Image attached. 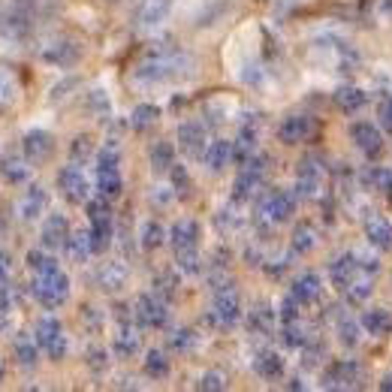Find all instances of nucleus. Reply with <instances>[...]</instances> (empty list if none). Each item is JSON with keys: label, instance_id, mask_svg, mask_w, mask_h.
<instances>
[{"label": "nucleus", "instance_id": "obj_25", "mask_svg": "<svg viewBox=\"0 0 392 392\" xmlns=\"http://www.w3.org/2000/svg\"><path fill=\"white\" fill-rule=\"evenodd\" d=\"M112 353L118 356V360H130V356H136L139 353V335H136V329L130 326H121L118 329V335L112 338Z\"/></svg>", "mask_w": 392, "mask_h": 392}, {"label": "nucleus", "instance_id": "obj_3", "mask_svg": "<svg viewBox=\"0 0 392 392\" xmlns=\"http://www.w3.org/2000/svg\"><path fill=\"white\" fill-rule=\"evenodd\" d=\"M266 163H268L266 154H254L251 160L242 163V170H239V175H235V182H232V203H244V199H251L254 190L263 184Z\"/></svg>", "mask_w": 392, "mask_h": 392}, {"label": "nucleus", "instance_id": "obj_42", "mask_svg": "<svg viewBox=\"0 0 392 392\" xmlns=\"http://www.w3.org/2000/svg\"><path fill=\"white\" fill-rule=\"evenodd\" d=\"M145 374L154 377V380H163L170 374V360H166V353L148 350V356H145Z\"/></svg>", "mask_w": 392, "mask_h": 392}, {"label": "nucleus", "instance_id": "obj_48", "mask_svg": "<svg viewBox=\"0 0 392 392\" xmlns=\"http://www.w3.org/2000/svg\"><path fill=\"white\" fill-rule=\"evenodd\" d=\"M284 341L290 347H305L311 338L305 335V329H302V323L296 320V323H284Z\"/></svg>", "mask_w": 392, "mask_h": 392}, {"label": "nucleus", "instance_id": "obj_59", "mask_svg": "<svg viewBox=\"0 0 392 392\" xmlns=\"http://www.w3.org/2000/svg\"><path fill=\"white\" fill-rule=\"evenodd\" d=\"M154 190H157V194H151V203L154 206H170L172 203V196H175V194H170L172 187H154Z\"/></svg>", "mask_w": 392, "mask_h": 392}, {"label": "nucleus", "instance_id": "obj_5", "mask_svg": "<svg viewBox=\"0 0 392 392\" xmlns=\"http://www.w3.org/2000/svg\"><path fill=\"white\" fill-rule=\"evenodd\" d=\"M362 380H365V372L356 360H338L323 372V386L326 389H353V386H362Z\"/></svg>", "mask_w": 392, "mask_h": 392}, {"label": "nucleus", "instance_id": "obj_22", "mask_svg": "<svg viewBox=\"0 0 392 392\" xmlns=\"http://www.w3.org/2000/svg\"><path fill=\"white\" fill-rule=\"evenodd\" d=\"M97 287L106 293H118L127 287V266L124 263H103L97 268Z\"/></svg>", "mask_w": 392, "mask_h": 392}, {"label": "nucleus", "instance_id": "obj_6", "mask_svg": "<svg viewBox=\"0 0 392 392\" xmlns=\"http://www.w3.org/2000/svg\"><path fill=\"white\" fill-rule=\"evenodd\" d=\"M33 338H37V344L52 356V360H64L66 356V335L54 317H40L37 326H33Z\"/></svg>", "mask_w": 392, "mask_h": 392}, {"label": "nucleus", "instance_id": "obj_26", "mask_svg": "<svg viewBox=\"0 0 392 392\" xmlns=\"http://www.w3.org/2000/svg\"><path fill=\"white\" fill-rule=\"evenodd\" d=\"M254 154H256V127L244 124L239 130V136H235V142H232V160L244 163V160H251Z\"/></svg>", "mask_w": 392, "mask_h": 392}, {"label": "nucleus", "instance_id": "obj_20", "mask_svg": "<svg viewBox=\"0 0 392 392\" xmlns=\"http://www.w3.org/2000/svg\"><path fill=\"white\" fill-rule=\"evenodd\" d=\"M360 272H362V268H360V256H356V254H341L338 260L329 266V281L338 290H344Z\"/></svg>", "mask_w": 392, "mask_h": 392}, {"label": "nucleus", "instance_id": "obj_49", "mask_svg": "<svg viewBox=\"0 0 392 392\" xmlns=\"http://www.w3.org/2000/svg\"><path fill=\"white\" fill-rule=\"evenodd\" d=\"M172 190L178 196H187L190 194V175H187V170L184 166H178V163H172Z\"/></svg>", "mask_w": 392, "mask_h": 392}, {"label": "nucleus", "instance_id": "obj_43", "mask_svg": "<svg viewBox=\"0 0 392 392\" xmlns=\"http://www.w3.org/2000/svg\"><path fill=\"white\" fill-rule=\"evenodd\" d=\"M360 332H362V323H356L353 317H341L338 320V338H341L344 347L360 344Z\"/></svg>", "mask_w": 392, "mask_h": 392}, {"label": "nucleus", "instance_id": "obj_57", "mask_svg": "<svg viewBox=\"0 0 392 392\" xmlns=\"http://www.w3.org/2000/svg\"><path fill=\"white\" fill-rule=\"evenodd\" d=\"M82 320H85V326L91 332H100V326H103V317H100L97 308H82Z\"/></svg>", "mask_w": 392, "mask_h": 392}, {"label": "nucleus", "instance_id": "obj_2", "mask_svg": "<svg viewBox=\"0 0 392 392\" xmlns=\"http://www.w3.org/2000/svg\"><path fill=\"white\" fill-rule=\"evenodd\" d=\"M30 293L42 308H58V305H64V302L70 299V278H66L61 268L40 272V275H33Z\"/></svg>", "mask_w": 392, "mask_h": 392}, {"label": "nucleus", "instance_id": "obj_23", "mask_svg": "<svg viewBox=\"0 0 392 392\" xmlns=\"http://www.w3.org/2000/svg\"><path fill=\"white\" fill-rule=\"evenodd\" d=\"M332 100H335V106H338L344 115H353V112H360L362 106H365V91L362 88H356V85H341L338 91L332 94Z\"/></svg>", "mask_w": 392, "mask_h": 392}, {"label": "nucleus", "instance_id": "obj_12", "mask_svg": "<svg viewBox=\"0 0 392 392\" xmlns=\"http://www.w3.org/2000/svg\"><path fill=\"white\" fill-rule=\"evenodd\" d=\"M320 182H323V166L317 157H305L299 163V175H296V194L299 196H314L320 190Z\"/></svg>", "mask_w": 392, "mask_h": 392}, {"label": "nucleus", "instance_id": "obj_4", "mask_svg": "<svg viewBox=\"0 0 392 392\" xmlns=\"http://www.w3.org/2000/svg\"><path fill=\"white\" fill-rule=\"evenodd\" d=\"M239 317H242V302H239V293L232 290V284L218 287L208 323L211 326H232V323H239Z\"/></svg>", "mask_w": 392, "mask_h": 392}, {"label": "nucleus", "instance_id": "obj_35", "mask_svg": "<svg viewBox=\"0 0 392 392\" xmlns=\"http://www.w3.org/2000/svg\"><path fill=\"white\" fill-rule=\"evenodd\" d=\"M275 317H278V311H272L268 305H256L251 311V317H248V326L251 332H260V335H268L275 326Z\"/></svg>", "mask_w": 392, "mask_h": 392}, {"label": "nucleus", "instance_id": "obj_38", "mask_svg": "<svg viewBox=\"0 0 392 392\" xmlns=\"http://www.w3.org/2000/svg\"><path fill=\"white\" fill-rule=\"evenodd\" d=\"M317 248V230L311 227V223H299L296 232H293V254H311Z\"/></svg>", "mask_w": 392, "mask_h": 392}, {"label": "nucleus", "instance_id": "obj_7", "mask_svg": "<svg viewBox=\"0 0 392 392\" xmlns=\"http://www.w3.org/2000/svg\"><path fill=\"white\" fill-rule=\"evenodd\" d=\"M296 211V196L290 190H272L260 203V220L266 223H284Z\"/></svg>", "mask_w": 392, "mask_h": 392}, {"label": "nucleus", "instance_id": "obj_45", "mask_svg": "<svg viewBox=\"0 0 392 392\" xmlns=\"http://www.w3.org/2000/svg\"><path fill=\"white\" fill-rule=\"evenodd\" d=\"M175 263H178V268H182L184 275H196L199 268H203V256H199L196 248H190V251H175Z\"/></svg>", "mask_w": 392, "mask_h": 392}, {"label": "nucleus", "instance_id": "obj_46", "mask_svg": "<svg viewBox=\"0 0 392 392\" xmlns=\"http://www.w3.org/2000/svg\"><path fill=\"white\" fill-rule=\"evenodd\" d=\"M154 293L163 296V299H172L178 293V278L172 272H160L154 278Z\"/></svg>", "mask_w": 392, "mask_h": 392}, {"label": "nucleus", "instance_id": "obj_14", "mask_svg": "<svg viewBox=\"0 0 392 392\" xmlns=\"http://www.w3.org/2000/svg\"><path fill=\"white\" fill-rule=\"evenodd\" d=\"M66 239H70V223H66L64 215H49L46 220H42L40 227V242L42 248H64Z\"/></svg>", "mask_w": 392, "mask_h": 392}, {"label": "nucleus", "instance_id": "obj_37", "mask_svg": "<svg viewBox=\"0 0 392 392\" xmlns=\"http://www.w3.org/2000/svg\"><path fill=\"white\" fill-rule=\"evenodd\" d=\"M235 112V103L230 97H211L206 103V121H211V124H220V121H227L230 115Z\"/></svg>", "mask_w": 392, "mask_h": 392}, {"label": "nucleus", "instance_id": "obj_8", "mask_svg": "<svg viewBox=\"0 0 392 392\" xmlns=\"http://www.w3.org/2000/svg\"><path fill=\"white\" fill-rule=\"evenodd\" d=\"M133 314H136V320L142 323V326H148V329H163L166 320H170L166 299L157 296V293H142L136 299V308H133Z\"/></svg>", "mask_w": 392, "mask_h": 392}, {"label": "nucleus", "instance_id": "obj_56", "mask_svg": "<svg viewBox=\"0 0 392 392\" xmlns=\"http://www.w3.org/2000/svg\"><path fill=\"white\" fill-rule=\"evenodd\" d=\"M196 386H199V389H223V386H227V380H223L218 372H206L203 377H199Z\"/></svg>", "mask_w": 392, "mask_h": 392}, {"label": "nucleus", "instance_id": "obj_62", "mask_svg": "<svg viewBox=\"0 0 392 392\" xmlns=\"http://www.w3.org/2000/svg\"><path fill=\"white\" fill-rule=\"evenodd\" d=\"M380 389H386V392H392V374H386L384 380H380V384H377Z\"/></svg>", "mask_w": 392, "mask_h": 392}, {"label": "nucleus", "instance_id": "obj_36", "mask_svg": "<svg viewBox=\"0 0 392 392\" xmlns=\"http://www.w3.org/2000/svg\"><path fill=\"white\" fill-rule=\"evenodd\" d=\"M148 157H151V170L166 172V170H172V163H175V148L170 142H154Z\"/></svg>", "mask_w": 392, "mask_h": 392}, {"label": "nucleus", "instance_id": "obj_18", "mask_svg": "<svg viewBox=\"0 0 392 392\" xmlns=\"http://www.w3.org/2000/svg\"><path fill=\"white\" fill-rule=\"evenodd\" d=\"M172 9V0H139L136 6V25L139 28H157L160 21H166Z\"/></svg>", "mask_w": 392, "mask_h": 392}, {"label": "nucleus", "instance_id": "obj_64", "mask_svg": "<svg viewBox=\"0 0 392 392\" xmlns=\"http://www.w3.org/2000/svg\"><path fill=\"white\" fill-rule=\"evenodd\" d=\"M4 374H6V368H4V362H0V380H4Z\"/></svg>", "mask_w": 392, "mask_h": 392}, {"label": "nucleus", "instance_id": "obj_41", "mask_svg": "<svg viewBox=\"0 0 392 392\" xmlns=\"http://www.w3.org/2000/svg\"><path fill=\"white\" fill-rule=\"evenodd\" d=\"M0 172H4V178L9 184H21L28 182V163L21 160V157H4V166H0Z\"/></svg>", "mask_w": 392, "mask_h": 392}, {"label": "nucleus", "instance_id": "obj_29", "mask_svg": "<svg viewBox=\"0 0 392 392\" xmlns=\"http://www.w3.org/2000/svg\"><path fill=\"white\" fill-rule=\"evenodd\" d=\"M362 329L368 335H392V314L386 308H372L362 317Z\"/></svg>", "mask_w": 392, "mask_h": 392}, {"label": "nucleus", "instance_id": "obj_17", "mask_svg": "<svg viewBox=\"0 0 392 392\" xmlns=\"http://www.w3.org/2000/svg\"><path fill=\"white\" fill-rule=\"evenodd\" d=\"M54 151V139L49 130H30L25 136V157L28 163H46Z\"/></svg>", "mask_w": 392, "mask_h": 392}, {"label": "nucleus", "instance_id": "obj_58", "mask_svg": "<svg viewBox=\"0 0 392 392\" xmlns=\"http://www.w3.org/2000/svg\"><path fill=\"white\" fill-rule=\"evenodd\" d=\"M380 124H384V130L392 136V94L380 103Z\"/></svg>", "mask_w": 392, "mask_h": 392}, {"label": "nucleus", "instance_id": "obj_54", "mask_svg": "<svg viewBox=\"0 0 392 392\" xmlns=\"http://www.w3.org/2000/svg\"><path fill=\"white\" fill-rule=\"evenodd\" d=\"M302 350H305V360H302V365H317L320 356H323V344L320 341H308Z\"/></svg>", "mask_w": 392, "mask_h": 392}, {"label": "nucleus", "instance_id": "obj_1", "mask_svg": "<svg viewBox=\"0 0 392 392\" xmlns=\"http://www.w3.org/2000/svg\"><path fill=\"white\" fill-rule=\"evenodd\" d=\"M194 66H196V61L190 58L187 52L157 49V52H148L136 66H133L130 78L136 85H145V88L170 85V82H182V78L194 76Z\"/></svg>", "mask_w": 392, "mask_h": 392}, {"label": "nucleus", "instance_id": "obj_50", "mask_svg": "<svg viewBox=\"0 0 392 392\" xmlns=\"http://www.w3.org/2000/svg\"><path fill=\"white\" fill-rule=\"evenodd\" d=\"M70 154H73V163H78V160H88V157L94 154V145H91V139L88 136H76L73 139V145H70Z\"/></svg>", "mask_w": 392, "mask_h": 392}, {"label": "nucleus", "instance_id": "obj_32", "mask_svg": "<svg viewBox=\"0 0 392 392\" xmlns=\"http://www.w3.org/2000/svg\"><path fill=\"white\" fill-rule=\"evenodd\" d=\"M166 239V230H163V223L160 220H145L142 223V230H139V244L145 251H157L163 244Z\"/></svg>", "mask_w": 392, "mask_h": 392}, {"label": "nucleus", "instance_id": "obj_15", "mask_svg": "<svg viewBox=\"0 0 392 392\" xmlns=\"http://www.w3.org/2000/svg\"><path fill=\"white\" fill-rule=\"evenodd\" d=\"M350 136L356 142V148H360L365 157H377L384 151V136H380V130L374 124H368V121H360V124L350 127Z\"/></svg>", "mask_w": 392, "mask_h": 392}, {"label": "nucleus", "instance_id": "obj_51", "mask_svg": "<svg viewBox=\"0 0 392 392\" xmlns=\"http://www.w3.org/2000/svg\"><path fill=\"white\" fill-rule=\"evenodd\" d=\"M170 341H172L175 350H194V344H196V332H194V329H178Z\"/></svg>", "mask_w": 392, "mask_h": 392}, {"label": "nucleus", "instance_id": "obj_21", "mask_svg": "<svg viewBox=\"0 0 392 392\" xmlns=\"http://www.w3.org/2000/svg\"><path fill=\"white\" fill-rule=\"evenodd\" d=\"M170 242H172L175 251H190V248H196V244H199V223L190 220V218L175 220L172 230H170Z\"/></svg>", "mask_w": 392, "mask_h": 392}, {"label": "nucleus", "instance_id": "obj_44", "mask_svg": "<svg viewBox=\"0 0 392 392\" xmlns=\"http://www.w3.org/2000/svg\"><path fill=\"white\" fill-rule=\"evenodd\" d=\"M28 268L33 275L52 272V268H58V260H54L52 254H46V251H28Z\"/></svg>", "mask_w": 392, "mask_h": 392}, {"label": "nucleus", "instance_id": "obj_27", "mask_svg": "<svg viewBox=\"0 0 392 392\" xmlns=\"http://www.w3.org/2000/svg\"><path fill=\"white\" fill-rule=\"evenodd\" d=\"M203 160H206V170L220 172L223 166H227V163L232 160V142H227V139H215V142H211L208 148H206Z\"/></svg>", "mask_w": 392, "mask_h": 392}, {"label": "nucleus", "instance_id": "obj_47", "mask_svg": "<svg viewBox=\"0 0 392 392\" xmlns=\"http://www.w3.org/2000/svg\"><path fill=\"white\" fill-rule=\"evenodd\" d=\"M302 308H305L302 302H296L293 296H287V299H281V305H278V317H281V323H296Z\"/></svg>", "mask_w": 392, "mask_h": 392}, {"label": "nucleus", "instance_id": "obj_60", "mask_svg": "<svg viewBox=\"0 0 392 392\" xmlns=\"http://www.w3.org/2000/svg\"><path fill=\"white\" fill-rule=\"evenodd\" d=\"M218 223L220 230H235L239 227V218H235V211H218Z\"/></svg>", "mask_w": 392, "mask_h": 392}, {"label": "nucleus", "instance_id": "obj_40", "mask_svg": "<svg viewBox=\"0 0 392 392\" xmlns=\"http://www.w3.org/2000/svg\"><path fill=\"white\" fill-rule=\"evenodd\" d=\"M157 118H160V109H157L154 103H142L133 109V115H130V127L133 130H148L157 124Z\"/></svg>", "mask_w": 392, "mask_h": 392}, {"label": "nucleus", "instance_id": "obj_61", "mask_svg": "<svg viewBox=\"0 0 392 392\" xmlns=\"http://www.w3.org/2000/svg\"><path fill=\"white\" fill-rule=\"evenodd\" d=\"M6 278H9V266H6L4 256H0V290L6 287Z\"/></svg>", "mask_w": 392, "mask_h": 392}, {"label": "nucleus", "instance_id": "obj_9", "mask_svg": "<svg viewBox=\"0 0 392 392\" xmlns=\"http://www.w3.org/2000/svg\"><path fill=\"white\" fill-rule=\"evenodd\" d=\"M58 187L70 203H88V199H91V184H88V178H85L78 163L64 166V170L58 172Z\"/></svg>", "mask_w": 392, "mask_h": 392}, {"label": "nucleus", "instance_id": "obj_24", "mask_svg": "<svg viewBox=\"0 0 392 392\" xmlns=\"http://www.w3.org/2000/svg\"><path fill=\"white\" fill-rule=\"evenodd\" d=\"M254 372L260 374L263 380H278L284 374V360H281V353H275V350H260L254 356Z\"/></svg>", "mask_w": 392, "mask_h": 392}, {"label": "nucleus", "instance_id": "obj_28", "mask_svg": "<svg viewBox=\"0 0 392 392\" xmlns=\"http://www.w3.org/2000/svg\"><path fill=\"white\" fill-rule=\"evenodd\" d=\"M365 235L368 242L380 251H392V223L386 218H372L365 223Z\"/></svg>", "mask_w": 392, "mask_h": 392}, {"label": "nucleus", "instance_id": "obj_31", "mask_svg": "<svg viewBox=\"0 0 392 392\" xmlns=\"http://www.w3.org/2000/svg\"><path fill=\"white\" fill-rule=\"evenodd\" d=\"M372 278L374 275H368V272H360L353 278L350 284L344 287V293H347V302H350V305H362V302L372 296Z\"/></svg>", "mask_w": 392, "mask_h": 392}, {"label": "nucleus", "instance_id": "obj_63", "mask_svg": "<svg viewBox=\"0 0 392 392\" xmlns=\"http://www.w3.org/2000/svg\"><path fill=\"white\" fill-rule=\"evenodd\" d=\"M287 389H305V384H302V380L296 377V380H290V384H287Z\"/></svg>", "mask_w": 392, "mask_h": 392}, {"label": "nucleus", "instance_id": "obj_52", "mask_svg": "<svg viewBox=\"0 0 392 392\" xmlns=\"http://www.w3.org/2000/svg\"><path fill=\"white\" fill-rule=\"evenodd\" d=\"M365 182L374 184L377 190H392V172H386V170H372Z\"/></svg>", "mask_w": 392, "mask_h": 392}, {"label": "nucleus", "instance_id": "obj_39", "mask_svg": "<svg viewBox=\"0 0 392 392\" xmlns=\"http://www.w3.org/2000/svg\"><path fill=\"white\" fill-rule=\"evenodd\" d=\"M18 97H21L18 78L9 70H0V106H16Z\"/></svg>", "mask_w": 392, "mask_h": 392}, {"label": "nucleus", "instance_id": "obj_10", "mask_svg": "<svg viewBox=\"0 0 392 392\" xmlns=\"http://www.w3.org/2000/svg\"><path fill=\"white\" fill-rule=\"evenodd\" d=\"M314 133H317V121L311 115H290L281 121V127H278V139L284 145H299V142L311 139Z\"/></svg>", "mask_w": 392, "mask_h": 392}, {"label": "nucleus", "instance_id": "obj_13", "mask_svg": "<svg viewBox=\"0 0 392 392\" xmlns=\"http://www.w3.org/2000/svg\"><path fill=\"white\" fill-rule=\"evenodd\" d=\"M46 208H49V194L40 184L28 187L18 199V218L21 220H37V218L46 215Z\"/></svg>", "mask_w": 392, "mask_h": 392}, {"label": "nucleus", "instance_id": "obj_33", "mask_svg": "<svg viewBox=\"0 0 392 392\" xmlns=\"http://www.w3.org/2000/svg\"><path fill=\"white\" fill-rule=\"evenodd\" d=\"M13 353H16V360L21 365H33L37 356H40V344H37L33 335H18V338L13 341Z\"/></svg>", "mask_w": 392, "mask_h": 392}, {"label": "nucleus", "instance_id": "obj_11", "mask_svg": "<svg viewBox=\"0 0 392 392\" xmlns=\"http://www.w3.org/2000/svg\"><path fill=\"white\" fill-rule=\"evenodd\" d=\"M78 54H82V52H78V46L73 40H52L49 46H42L40 58H42V64L64 70V66H73L78 61Z\"/></svg>", "mask_w": 392, "mask_h": 392}, {"label": "nucleus", "instance_id": "obj_30", "mask_svg": "<svg viewBox=\"0 0 392 392\" xmlns=\"http://www.w3.org/2000/svg\"><path fill=\"white\" fill-rule=\"evenodd\" d=\"M97 190H100V196H106V199L121 196V190H124L121 170H97Z\"/></svg>", "mask_w": 392, "mask_h": 392}, {"label": "nucleus", "instance_id": "obj_53", "mask_svg": "<svg viewBox=\"0 0 392 392\" xmlns=\"http://www.w3.org/2000/svg\"><path fill=\"white\" fill-rule=\"evenodd\" d=\"M85 360H88V365H91L94 372H106V365H109V356H106V350H100V347H91Z\"/></svg>", "mask_w": 392, "mask_h": 392}, {"label": "nucleus", "instance_id": "obj_34", "mask_svg": "<svg viewBox=\"0 0 392 392\" xmlns=\"http://www.w3.org/2000/svg\"><path fill=\"white\" fill-rule=\"evenodd\" d=\"M64 248L70 251L73 260H78V263L88 260V256L94 254V248H91V232H88V230L85 232H70V239H66Z\"/></svg>", "mask_w": 392, "mask_h": 392}, {"label": "nucleus", "instance_id": "obj_55", "mask_svg": "<svg viewBox=\"0 0 392 392\" xmlns=\"http://www.w3.org/2000/svg\"><path fill=\"white\" fill-rule=\"evenodd\" d=\"M88 106H91L94 112H100V115H106V112H109V97H106V94L97 88V91H91V94H88Z\"/></svg>", "mask_w": 392, "mask_h": 392}, {"label": "nucleus", "instance_id": "obj_19", "mask_svg": "<svg viewBox=\"0 0 392 392\" xmlns=\"http://www.w3.org/2000/svg\"><path fill=\"white\" fill-rule=\"evenodd\" d=\"M320 293H323V281H320V275H314V272H302L293 281V287H290V296L302 302V305H314V302L320 299Z\"/></svg>", "mask_w": 392, "mask_h": 392}, {"label": "nucleus", "instance_id": "obj_16", "mask_svg": "<svg viewBox=\"0 0 392 392\" xmlns=\"http://www.w3.org/2000/svg\"><path fill=\"white\" fill-rule=\"evenodd\" d=\"M178 145H182V151H187L190 157L206 154V148H208L206 127L199 124V121H184V124L178 127Z\"/></svg>", "mask_w": 392, "mask_h": 392}]
</instances>
